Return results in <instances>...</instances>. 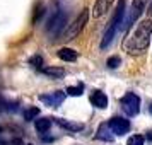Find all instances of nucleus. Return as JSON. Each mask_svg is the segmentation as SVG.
I'll return each instance as SVG.
<instances>
[{
    "label": "nucleus",
    "mask_w": 152,
    "mask_h": 145,
    "mask_svg": "<svg viewBox=\"0 0 152 145\" xmlns=\"http://www.w3.org/2000/svg\"><path fill=\"white\" fill-rule=\"evenodd\" d=\"M151 36H152V21L145 19L137 26V29L133 31L132 38L126 43V50L130 53H142L144 50H147L149 43H151Z\"/></svg>",
    "instance_id": "obj_1"
},
{
    "label": "nucleus",
    "mask_w": 152,
    "mask_h": 145,
    "mask_svg": "<svg viewBox=\"0 0 152 145\" xmlns=\"http://www.w3.org/2000/svg\"><path fill=\"white\" fill-rule=\"evenodd\" d=\"M123 15H125V0H121V2L118 4L116 12H115V15H113V19H111V22H110V26H108V29H106V33H104V36H103L101 48H106V46H108V44L113 41V38H115V34H116L118 26L121 24Z\"/></svg>",
    "instance_id": "obj_2"
},
{
    "label": "nucleus",
    "mask_w": 152,
    "mask_h": 145,
    "mask_svg": "<svg viewBox=\"0 0 152 145\" xmlns=\"http://www.w3.org/2000/svg\"><path fill=\"white\" fill-rule=\"evenodd\" d=\"M120 104H121V109L125 111L126 116H137L140 111V97L135 92H126L121 97Z\"/></svg>",
    "instance_id": "obj_3"
},
{
    "label": "nucleus",
    "mask_w": 152,
    "mask_h": 145,
    "mask_svg": "<svg viewBox=\"0 0 152 145\" xmlns=\"http://www.w3.org/2000/svg\"><path fill=\"white\" fill-rule=\"evenodd\" d=\"M87 19H89V10H82L80 15L74 21V24L65 31V39H74V38L84 29V26L87 24Z\"/></svg>",
    "instance_id": "obj_4"
},
{
    "label": "nucleus",
    "mask_w": 152,
    "mask_h": 145,
    "mask_svg": "<svg viewBox=\"0 0 152 145\" xmlns=\"http://www.w3.org/2000/svg\"><path fill=\"white\" fill-rule=\"evenodd\" d=\"M108 126L111 128L113 135H125V133L130 131V121L123 119V118H118V116L111 118L108 121Z\"/></svg>",
    "instance_id": "obj_5"
},
{
    "label": "nucleus",
    "mask_w": 152,
    "mask_h": 145,
    "mask_svg": "<svg viewBox=\"0 0 152 145\" xmlns=\"http://www.w3.org/2000/svg\"><path fill=\"white\" fill-rule=\"evenodd\" d=\"M65 99V92L62 90H55V92H48V94H41L39 96V101L45 103L46 106H51V108H56L60 106Z\"/></svg>",
    "instance_id": "obj_6"
},
{
    "label": "nucleus",
    "mask_w": 152,
    "mask_h": 145,
    "mask_svg": "<svg viewBox=\"0 0 152 145\" xmlns=\"http://www.w3.org/2000/svg\"><path fill=\"white\" fill-rule=\"evenodd\" d=\"M151 0H133L132 2V12H130V17H128V24L135 22L140 17V15L145 12V9L149 5Z\"/></svg>",
    "instance_id": "obj_7"
},
{
    "label": "nucleus",
    "mask_w": 152,
    "mask_h": 145,
    "mask_svg": "<svg viewBox=\"0 0 152 145\" xmlns=\"http://www.w3.org/2000/svg\"><path fill=\"white\" fill-rule=\"evenodd\" d=\"M65 22H67V15L63 14L62 10H58V12L51 17V21H50V24H48V33L56 34V33L65 26Z\"/></svg>",
    "instance_id": "obj_8"
},
{
    "label": "nucleus",
    "mask_w": 152,
    "mask_h": 145,
    "mask_svg": "<svg viewBox=\"0 0 152 145\" xmlns=\"http://www.w3.org/2000/svg\"><path fill=\"white\" fill-rule=\"evenodd\" d=\"M91 103L94 104L96 108H99V109H104V108H108V96L104 94L103 90H94L91 94Z\"/></svg>",
    "instance_id": "obj_9"
},
{
    "label": "nucleus",
    "mask_w": 152,
    "mask_h": 145,
    "mask_svg": "<svg viewBox=\"0 0 152 145\" xmlns=\"http://www.w3.org/2000/svg\"><path fill=\"white\" fill-rule=\"evenodd\" d=\"M113 2H115V0H96V4H94V10H92L94 17H101V15H104L108 10H110V7H111Z\"/></svg>",
    "instance_id": "obj_10"
},
{
    "label": "nucleus",
    "mask_w": 152,
    "mask_h": 145,
    "mask_svg": "<svg viewBox=\"0 0 152 145\" xmlns=\"http://www.w3.org/2000/svg\"><path fill=\"white\" fill-rule=\"evenodd\" d=\"M111 133H113V131H111V128L108 126V123H103L97 128L96 137L99 138V140H103V142H113V140H115V135H111Z\"/></svg>",
    "instance_id": "obj_11"
},
{
    "label": "nucleus",
    "mask_w": 152,
    "mask_h": 145,
    "mask_svg": "<svg viewBox=\"0 0 152 145\" xmlns=\"http://www.w3.org/2000/svg\"><path fill=\"white\" fill-rule=\"evenodd\" d=\"M58 56L63 62H75L79 55H77L75 50H72V48H60L58 50Z\"/></svg>",
    "instance_id": "obj_12"
},
{
    "label": "nucleus",
    "mask_w": 152,
    "mask_h": 145,
    "mask_svg": "<svg viewBox=\"0 0 152 145\" xmlns=\"http://www.w3.org/2000/svg\"><path fill=\"white\" fill-rule=\"evenodd\" d=\"M56 123L60 125L62 128L69 130V131H80V130H84L82 123H74V121H67V119H62V118H56Z\"/></svg>",
    "instance_id": "obj_13"
},
{
    "label": "nucleus",
    "mask_w": 152,
    "mask_h": 145,
    "mask_svg": "<svg viewBox=\"0 0 152 145\" xmlns=\"http://www.w3.org/2000/svg\"><path fill=\"white\" fill-rule=\"evenodd\" d=\"M34 128H36V131H39V135L46 133V131L51 128V119H50V118H39V119H36Z\"/></svg>",
    "instance_id": "obj_14"
},
{
    "label": "nucleus",
    "mask_w": 152,
    "mask_h": 145,
    "mask_svg": "<svg viewBox=\"0 0 152 145\" xmlns=\"http://www.w3.org/2000/svg\"><path fill=\"white\" fill-rule=\"evenodd\" d=\"M43 74L48 77H53V79H63L65 77V70L58 68V67H45L43 68Z\"/></svg>",
    "instance_id": "obj_15"
},
{
    "label": "nucleus",
    "mask_w": 152,
    "mask_h": 145,
    "mask_svg": "<svg viewBox=\"0 0 152 145\" xmlns=\"http://www.w3.org/2000/svg\"><path fill=\"white\" fill-rule=\"evenodd\" d=\"M38 114H39V109H38V108H29V109L24 111V118H26V121H31V119H34Z\"/></svg>",
    "instance_id": "obj_16"
},
{
    "label": "nucleus",
    "mask_w": 152,
    "mask_h": 145,
    "mask_svg": "<svg viewBox=\"0 0 152 145\" xmlns=\"http://www.w3.org/2000/svg\"><path fill=\"white\" fill-rule=\"evenodd\" d=\"M82 90H84V85H77V87H67L65 90V94H69V96H82Z\"/></svg>",
    "instance_id": "obj_17"
},
{
    "label": "nucleus",
    "mask_w": 152,
    "mask_h": 145,
    "mask_svg": "<svg viewBox=\"0 0 152 145\" xmlns=\"http://www.w3.org/2000/svg\"><path fill=\"white\" fill-rule=\"evenodd\" d=\"M29 65L34 67V68H43V58L39 55H34L29 58Z\"/></svg>",
    "instance_id": "obj_18"
},
{
    "label": "nucleus",
    "mask_w": 152,
    "mask_h": 145,
    "mask_svg": "<svg viewBox=\"0 0 152 145\" xmlns=\"http://www.w3.org/2000/svg\"><path fill=\"white\" fill-rule=\"evenodd\" d=\"M106 65H108V68H118L121 65V58L120 56H111V58H108Z\"/></svg>",
    "instance_id": "obj_19"
},
{
    "label": "nucleus",
    "mask_w": 152,
    "mask_h": 145,
    "mask_svg": "<svg viewBox=\"0 0 152 145\" xmlns=\"http://www.w3.org/2000/svg\"><path fill=\"white\" fill-rule=\"evenodd\" d=\"M43 14H45V7L43 5H38V7L34 9V15H33V24H38V21L43 17Z\"/></svg>",
    "instance_id": "obj_20"
},
{
    "label": "nucleus",
    "mask_w": 152,
    "mask_h": 145,
    "mask_svg": "<svg viewBox=\"0 0 152 145\" xmlns=\"http://www.w3.org/2000/svg\"><path fill=\"white\" fill-rule=\"evenodd\" d=\"M126 145H144V137H142V135H132V137L128 138Z\"/></svg>",
    "instance_id": "obj_21"
},
{
    "label": "nucleus",
    "mask_w": 152,
    "mask_h": 145,
    "mask_svg": "<svg viewBox=\"0 0 152 145\" xmlns=\"http://www.w3.org/2000/svg\"><path fill=\"white\" fill-rule=\"evenodd\" d=\"M12 145H24V144H22L21 138H14V140H12Z\"/></svg>",
    "instance_id": "obj_22"
},
{
    "label": "nucleus",
    "mask_w": 152,
    "mask_h": 145,
    "mask_svg": "<svg viewBox=\"0 0 152 145\" xmlns=\"http://www.w3.org/2000/svg\"><path fill=\"white\" fill-rule=\"evenodd\" d=\"M2 104H4V99H2V94H0V106H2Z\"/></svg>",
    "instance_id": "obj_23"
},
{
    "label": "nucleus",
    "mask_w": 152,
    "mask_h": 145,
    "mask_svg": "<svg viewBox=\"0 0 152 145\" xmlns=\"http://www.w3.org/2000/svg\"><path fill=\"white\" fill-rule=\"evenodd\" d=\"M0 145H5V142H4V140H0Z\"/></svg>",
    "instance_id": "obj_24"
},
{
    "label": "nucleus",
    "mask_w": 152,
    "mask_h": 145,
    "mask_svg": "<svg viewBox=\"0 0 152 145\" xmlns=\"http://www.w3.org/2000/svg\"><path fill=\"white\" fill-rule=\"evenodd\" d=\"M149 111H151V113H152V104H151V106H149Z\"/></svg>",
    "instance_id": "obj_25"
},
{
    "label": "nucleus",
    "mask_w": 152,
    "mask_h": 145,
    "mask_svg": "<svg viewBox=\"0 0 152 145\" xmlns=\"http://www.w3.org/2000/svg\"><path fill=\"white\" fill-rule=\"evenodd\" d=\"M0 131H2V126H0Z\"/></svg>",
    "instance_id": "obj_26"
},
{
    "label": "nucleus",
    "mask_w": 152,
    "mask_h": 145,
    "mask_svg": "<svg viewBox=\"0 0 152 145\" xmlns=\"http://www.w3.org/2000/svg\"><path fill=\"white\" fill-rule=\"evenodd\" d=\"M28 145H31V144H28Z\"/></svg>",
    "instance_id": "obj_27"
}]
</instances>
